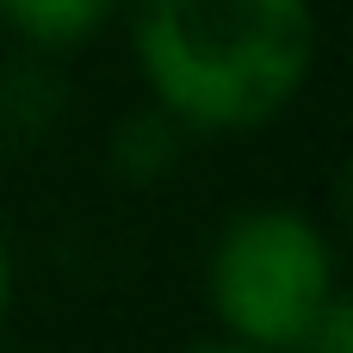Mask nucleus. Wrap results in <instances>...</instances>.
<instances>
[{
	"label": "nucleus",
	"instance_id": "f257e3e1",
	"mask_svg": "<svg viewBox=\"0 0 353 353\" xmlns=\"http://www.w3.org/2000/svg\"><path fill=\"white\" fill-rule=\"evenodd\" d=\"M137 68L199 130L279 118L316 62L310 0H137Z\"/></svg>",
	"mask_w": 353,
	"mask_h": 353
},
{
	"label": "nucleus",
	"instance_id": "f03ea898",
	"mask_svg": "<svg viewBox=\"0 0 353 353\" xmlns=\"http://www.w3.org/2000/svg\"><path fill=\"white\" fill-rule=\"evenodd\" d=\"M335 254L329 236L285 205H261L223 223L211 248V304L236 347L248 353H304L310 329L335 304Z\"/></svg>",
	"mask_w": 353,
	"mask_h": 353
},
{
	"label": "nucleus",
	"instance_id": "7ed1b4c3",
	"mask_svg": "<svg viewBox=\"0 0 353 353\" xmlns=\"http://www.w3.org/2000/svg\"><path fill=\"white\" fill-rule=\"evenodd\" d=\"M112 6H118V0H0V19H6L19 37H31V43L62 50V43L93 37Z\"/></svg>",
	"mask_w": 353,
	"mask_h": 353
},
{
	"label": "nucleus",
	"instance_id": "20e7f679",
	"mask_svg": "<svg viewBox=\"0 0 353 353\" xmlns=\"http://www.w3.org/2000/svg\"><path fill=\"white\" fill-rule=\"evenodd\" d=\"M304 353H353V310H347V298H341V292H335V304L323 310V323L310 329Z\"/></svg>",
	"mask_w": 353,
	"mask_h": 353
},
{
	"label": "nucleus",
	"instance_id": "39448f33",
	"mask_svg": "<svg viewBox=\"0 0 353 353\" xmlns=\"http://www.w3.org/2000/svg\"><path fill=\"white\" fill-rule=\"evenodd\" d=\"M6 298H12V261H6V242H0V316H6Z\"/></svg>",
	"mask_w": 353,
	"mask_h": 353
},
{
	"label": "nucleus",
	"instance_id": "423d86ee",
	"mask_svg": "<svg viewBox=\"0 0 353 353\" xmlns=\"http://www.w3.org/2000/svg\"><path fill=\"white\" fill-rule=\"evenodd\" d=\"M192 353H248V347H236V341H230V347H192Z\"/></svg>",
	"mask_w": 353,
	"mask_h": 353
}]
</instances>
